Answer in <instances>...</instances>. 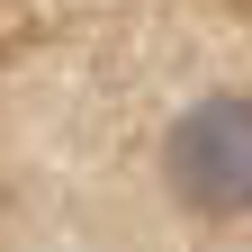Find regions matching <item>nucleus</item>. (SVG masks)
Listing matches in <instances>:
<instances>
[{
	"label": "nucleus",
	"instance_id": "obj_1",
	"mask_svg": "<svg viewBox=\"0 0 252 252\" xmlns=\"http://www.w3.org/2000/svg\"><path fill=\"white\" fill-rule=\"evenodd\" d=\"M162 171L189 216H252V99L243 90L189 99L162 135Z\"/></svg>",
	"mask_w": 252,
	"mask_h": 252
}]
</instances>
